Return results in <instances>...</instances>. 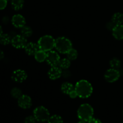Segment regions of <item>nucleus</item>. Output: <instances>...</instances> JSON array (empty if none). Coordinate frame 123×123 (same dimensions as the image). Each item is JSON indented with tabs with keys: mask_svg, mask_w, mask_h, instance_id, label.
<instances>
[{
	"mask_svg": "<svg viewBox=\"0 0 123 123\" xmlns=\"http://www.w3.org/2000/svg\"><path fill=\"white\" fill-rule=\"evenodd\" d=\"M120 76H121L120 71H119L118 70L111 68L106 72L105 74V80L108 82L113 83L118 80Z\"/></svg>",
	"mask_w": 123,
	"mask_h": 123,
	"instance_id": "nucleus-7",
	"label": "nucleus"
},
{
	"mask_svg": "<svg viewBox=\"0 0 123 123\" xmlns=\"http://www.w3.org/2000/svg\"><path fill=\"white\" fill-rule=\"evenodd\" d=\"M26 78H27V73L24 70H16L12 73V79L15 82H23L26 80Z\"/></svg>",
	"mask_w": 123,
	"mask_h": 123,
	"instance_id": "nucleus-9",
	"label": "nucleus"
},
{
	"mask_svg": "<svg viewBox=\"0 0 123 123\" xmlns=\"http://www.w3.org/2000/svg\"><path fill=\"white\" fill-rule=\"evenodd\" d=\"M20 30V34L24 36L25 38H29L32 36L33 31H32V28L30 26H24L21 28Z\"/></svg>",
	"mask_w": 123,
	"mask_h": 123,
	"instance_id": "nucleus-18",
	"label": "nucleus"
},
{
	"mask_svg": "<svg viewBox=\"0 0 123 123\" xmlns=\"http://www.w3.org/2000/svg\"><path fill=\"white\" fill-rule=\"evenodd\" d=\"M12 23L14 27L17 28H21L25 25L26 20L21 14H17L12 17Z\"/></svg>",
	"mask_w": 123,
	"mask_h": 123,
	"instance_id": "nucleus-11",
	"label": "nucleus"
},
{
	"mask_svg": "<svg viewBox=\"0 0 123 123\" xmlns=\"http://www.w3.org/2000/svg\"><path fill=\"white\" fill-rule=\"evenodd\" d=\"M112 36L115 39L123 40V25H118L114 27L112 31Z\"/></svg>",
	"mask_w": 123,
	"mask_h": 123,
	"instance_id": "nucleus-14",
	"label": "nucleus"
},
{
	"mask_svg": "<svg viewBox=\"0 0 123 123\" xmlns=\"http://www.w3.org/2000/svg\"><path fill=\"white\" fill-rule=\"evenodd\" d=\"M111 21L116 25H122L123 24V14L120 12L114 13L112 16Z\"/></svg>",
	"mask_w": 123,
	"mask_h": 123,
	"instance_id": "nucleus-15",
	"label": "nucleus"
},
{
	"mask_svg": "<svg viewBox=\"0 0 123 123\" xmlns=\"http://www.w3.org/2000/svg\"><path fill=\"white\" fill-rule=\"evenodd\" d=\"M48 76L51 80H55L62 76V72L61 68L58 66H54L51 67L48 72Z\"/></svg>",
	"mask_w": 123,
	"mask_h": 123,
	"instance_id": "nucleus-12",
	"label": "nucleus"
},
{
	"mask_svg": "<svg viewBox=\"0 0 123 123\" xmlns=\"http://www.w3.org/2000/svg\"><path fill=\"white\" fill-rule=\"evenodd\" d=\"M18 103L19 106L22 109H29L32 106V100L30 96L22 94L18 98Z\"/></svg>",
	"mask_w": 123,
	"mask_h": 123,
	"instance_id": "nucleus-10",
	"label": "nucleus"
},
{
	"mask_svg": "<svg viewBox=\"0 0 123 123\" xmlns=\"http://www.w3.org/2000/svg\"><path fill=\"white\" fill-rule=\"evenodd\" d=\"M7 5V0H0V10L6 8Z\"/></svg>",
	"mask_w": 123,
	"mask_h": 123,
	"instance_id": "nucleus-27",
	"label": "nucleus"
},
{
	"mask_svg": "<svg viewBox=\"0 0 123 123\" xmlns=\"http://www.w3.org/2000/svg\"><path fill=\"white\" fill-rule=\"evenodd\" d=\"M36 120L35 117L33 116H28L25 118V121H24V123H36Z\"/></svg>",
	"mask_w": 123,
	"mask_h": 123,
	"instance_id": "nucleus-26",
	"label": "nucleus"
},
{
	"mask_svg": "<svg viewBox=\"0 0 123 123\" xmlns=\"http://www.w3.org/2000/svg\"><path fill=\"white\" fill-rule=\"evenodd\" d=\"M48 123H63V120L60 115H54L49 117Z\"/></svg>",
	"mask_w": 123,
	"mask_h": 123,
	"instance_id": "nucleus-24",
	"label": "nucleus"
},
{
	"mask_svg": "<svg viewBox=\"0 0 123 123\" xmlns=\"http://www.w3.org/2000/svg\"><path fill=\"white\" fill-rule=\"evenodd\" d=\"M74 90L78 97L82 98H86L91 96L93 91V88L91 83L88 80L82 79L76 84Z\"/></svg>",
	"mask_w": 123,
	"mask_h": 123,
	"instance_id": "nucleus-1",
	"label": "nucleus"
},
{
	"mask_svg": "<svg viewBox=\"0 0 123 123\" xmlns=\"http://www.w3.org/2000/svg\"><path fill=\"white\" fill-rule=\"evenodd\" d=\"M115 26H116V25H115L114 23H113L112 21L108 22L106 25L107 28L109 30H111V31H112L113 29L114 28V27H115Z\"/></svg>",
	"mask_w": 123,
	"mask_h": 123,
	"instance_id": "nucleus-28",
	"label": "nucleus"
},
{
	"mask_svg": "<svg viewBox=\"0 0 123 123\" xmlns=\"http://www.w3.org/2000/svg\"><path fill=\"white\" fill-rule=\"evenodd\" d=\"M24 0H12L11 1V5L14 10H20L24 7Z\"/></svg>",
	"mask_w": 123,
	"mask_h": 123,
	"instance_id": "nucleus-19",
	"label": "nucleus"
},
{
	"mask_svg": "<svg viewBox=\"0 0 123 123\" xmlns=\"http://www.w3.org/2000/svg\"><path fill=\"white\" fill-rule=\"evenodd\" d=\"M2 33V27H1V26L0 25V36H1Z\"/></svg>",
	"mask_w": 123,
	"mask_h": 123,
	"instance_id": "nucleus-33",
	"label": "nucleus"
},
{
	"mask_svg": "<svg viewBox=\"0 0 123 123\" xmlns=\"http://www.w3.org/2000/svg\"><path fill=\"white\" fill-rule=\"evenodd\" d=\"M122 114H123V112H122Z\"/></svg>",
	"mask_w": 123,
	"mask_h": 123,
	"instance_id": "nucleus-34",
	"label": "nucleus"
},
{
	"mask_svg": "<svg viewBox=\"0 0 123 123\" xmlns=\"http://www.w3.org/2000/svg\"><path fill=\"white\" fill-rule=\"evenodd\" d=\"M88 123H102V121L96 118H92L91 120L88 121Z\"/></svg>",
	"mask_w": 123,
	"mask_h": 123,
	"instance_id": "nucleus-30",
	"label": "nucleus"
},
{
	"mask_svg": "<svg viewBox=\"0 0 123 123\" xmlns=\"http://www.w3.org/2000/svg\"><path fill=\"white\" fill-rule=\"evenodd\" d=\"M25 52L30 56L34 55L39 49V47L37 43H33V42H30L26 44L25 47Z\"/></svg>",
	"mask_w": 123,
	"mask_h": 123,
	"instance_id": "nucleus-13",
	"label": "nucleus"
},
{
	"mask_svg": "<svg viewBox=\"0 0 123 123\" xmlns=\"http://www.w3.org/2000/svg\"><path fill=\"white\" fill-rule=\"evenodd\" d=\"M71 62L70 60L68 58H62L61 59L59 62L58 66L60 67L61 69H67L70 66Z\"/></svg>",
	"mask_w": 123,
	"mask_h": 123,
	"instance_id": "nucleus-21",
	"label": "nucleus"
},
{
	"mask_svg": "<svg viewBox=\"0 0 123 123\" xmlns=\"http://www.w3.org/2000/svg\"><path fill=\"white\" fill-rule=\"evenodd\" d=\"M55 48L61 54H67V52L72 48V42L65 37H60L55 39Z\"/></svg>",
	"mask_w": 123,
	"mask_h": 123,
	"instance_id": "nucleus-4",
	"label": "nucleus"
},
{
	"mask_svg": "<svg viewBox=\"0 0 123 123\" xmlns=\"http://www.w3.org/2000/svg\"><path fill=\"white\" fill-rule=\"evenodd\" d=\"M66 54H67V58L69 59L70 61L75 60L76 59L78 58V51H77L75 49H74V48H72V49H70V50L67 52V53Z\"/></svg>",
	"mask_w": 123,
	"mask_h": 123,
	"instance_id": "nucleus-22",
	"label": "nucleus"
},
{
	"mask_svg": "<svg viewBox=\"0 0 123 123\" xmlns=\"http://www.w3.org/2000/svg\"><path fill=\"white\" fill-rule=\"evenodd\" d=\"M78 123H88L87 121H83V120H80Z\"/></svg>",
	"mask_w": 123,
	"mask_h": 123,
	"instance_id": "nucleus-32",
	"label": "nucleus"
},
{
	"mask_svg": "<svg viewBox=\"0 0 123 123\" xmlns=\"http://www.w3.org/2000/svg\"><path fill=\"white\" fill-rule=\"evenodd\" d=\"M7 1H8V0H7Z\"/></svg>",
	"mask_w": 123,
	"mask_h": 123,
	"instance_id": "nucleus-35",
	"label": "nucleus"
},
{
	"mask_svg": "<svg viewBox=\"0 0 123 123\" xmlns=\"http://www.w3.org/2000/svg\"><path fill=\"white\" fill-rule=\"evenodd\" d=\"M11 95H12V97L14 98H19L20 96L22 95V91L20 90V89H19V88H13L12 90H11Z\"/></svg>",
	"mask_w": 123,
	"mask_h": 123,
	"instance_id": "nucleus-25",
	"label": "nucleus"
},
{
	"mask_svg": "<svg viewBox=\"0 0 123 123\" xmlns=\"http://www.w3.org/2000/svg\"><path fill=\"white\" fill-rule=\"evenodd\" d=\"M4 57V54L3 51L0 49V60H1L2 59H3Z\"/></svg>",
	"mask_w": 123,
	"mask_h": 123,
	"instance_id": "nucleus-31",
	"label": "nucleus"
},
{
	"mask_svg": "<svg viewBox=\"0 0 123 123\" xmlns=\"http://www.w3.org/2000/svg\"><path fill=\"white\" fill-rule=\"evenodd\" d=\"M12 37L8 34H2L0 36V43L2 45H7L12 42Z\"/></svg>",
	"mask_w": 123,
	"mask_h": 123,
	"instance_id": "nucleus-20",
	"label": "nucleus"
},
{
	"mask_svg": "<svg viewBox=\"0 0 123 123\" xmlns=\"http://www.w3.org/2000/svg\"><path fill=\"white\" fill-rule=\"evenodd\" d=\"M77 114L79 120L88 122L89 120L93 118L94 109L90 105L85 103L79 106L78 109Z\"/></svg>",
	"mask_w": 123,
	"mask_h": 123,
	"instance_id": "nucleus-2",
	"label": "nucleus"
},
{
	"mask_svg": "<svg viewBox=\"0 0 123 123\" xmlns=\"http://www.w3.org/2000/svg\"><path fill=\"white\" fill-rule=\"evenodd\" d=\"M33 115L36 121L40 123L48 121L50 117L48 109L42 106H40L35 108L33 111Z\"/></svg>",
	"mask_w": 123,
	"mask_h": 123,
	"instance_id": "nucleus-5",
	"label": "nucleus"
},
{
	"mask_svg": "<svg viewBox=\"0 0 123 123\" xmlns=\"http://www.w3.org/2000/svg\"><path fill=\"white\" fill-rule=\"evenodd\" d=\"M68 96H69L70 97V98H76L77 97H78V94H77V93H76V92L75 90H73L72 92H70V94H68Z\"/></svg>",
	"mask_w": 123,
	"mask_h": 123,
	"instance_id": "nucleus-29",
	"label": "nucleus"
},
{
	"mask_svg": "<svg viewBox=\"0 0 123 123\" xmlns=\"http://www.w3.org/2000/svg\"><path fill=\"white\" fill-rule=\"evenodd\" d=\"M12 46L16 49H22L25 48V46L28 43L26 38L20 35H16L12 37Z\"/></svg>",
	"mask_w": 123,
	"mask_h": 123,
	"instance_id": "nucleus-8",
	"label": "nucleus"
},
{
	"mask_svg": "<svg viewBox=\"0 0 123 123\" xmlns=\"http://www.w3.org/2000/svg\"></svg>",
	"mask_w": 123,
	"mask_h": 123,
	"instance_id": "nucleus-36",
	"label": "nucleus"
},
{
	"mask_svg": "<svg viewBox=\"0 0 123 123\" xmlns=\"http://www.w3.org/2000/svg\"><path fill=\"white\" fill-rule=\"evenodd\" d=\"M109 64L111 68L118 70L121 67V61L117 58H113L109 62Z\"/></svg>",
	"mask_w": 123,
	"mask_h": 123,
	"instance_id": "nucleus-23",
	"label": "nucleus"
},
{
	"mask_svg": "<svg viewBox=\"0 0 123 123\" xmlns=\"http://www.w3.org/2000/svg\"><path fill=\"white\" fill-rule=\"evenodd\" d=\"M40 50L44 52H49L55 48V39L49 35L42 36L39 38L37 42Z\"/></svg>",
	"mask_w": 123,
	"mask_h": 123,
	"instance_id": "nucleus-3",
	"label": "nucleus"
},
{
	"mask_svg": "<svg viewBox=\"0 0 123 123\" xmlns=\"http://www.w3.org/2000/svg\"><path fill=\"white\" fill-rule=\"evenodd\" d=\"M46 52L42 50H38L34 55L35 59L38 62H43L46 61Z\"/></svg>",
	"mask_w": 123,
	"mask_h": 123,
	"instance_id": "nucleus-17",
	"label": "nucleus"
},
{
	"mask_svg": "<svg viewBox=\"0 0 123 123\" xmlns=\"http://www.w3.org/2000/svg\"><path fill=\"white\" fill-rule=\"evenodd\" d=\"M60 60L61 58H60V55L57 52L52 50L47 52L46 61L51 67L58 66Z\"/></svg>",
	"mask_w": 123,
	"mask_h": 123,
	"instance_id": "nucleus-6",
	"label": "nucleus"
},
{
	"mask_svg": "<svg viewBox=\"0 0 123 123\" xmlns=\"http://www.w3.org/2000/svg\"><path fill=\"white\" fill-rule=\"evenodd\" d=\"M61 91L65 94H69L70 92H72L73 90H74V87L73 86V84L69 82H64L61 85Z\"/></svg>",
	"mask_w": 123,
	"mask_h": 123,
	"instance_id": "nucleus-16",
	"label": "nucleus"
}]
</instances>
